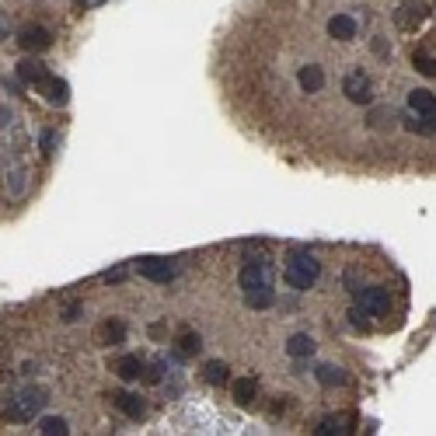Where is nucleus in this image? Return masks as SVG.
<instances>
[{
    "mask_svg": "<svg viewBox=\"0 0 436 436\" xmlns=\"http://www.w3.org/2000/svg\"><path fill=\"white\" fill-rule=\"evenodd\" d=\"M101 279H105V283H122V279H126V269H122V265H119V269H108Z\"/></svg>",
    "mask_w": 436,
    "mask_h": 436,
    "instance_id": "obj_26",
    "label": "nucleus"
},
{
    "mask_svg": "<svg viewBox=\"0 0 436 436\" xmlns=\"http://www.w3.org/2000/svg\"><path fill=\"white\" fill-rule=\"evenodd\" d=\"M18 46H21L25 53H46V49L53 46V35H49V28H42V25H25V28L18 32Z\"/></svg>",
    "mask_w": 436,
    "mask_h": 436,
    "instance_id": "obj_8",
    "label": "nucleus"
},
{
    "mask_svg": "<svg viewBox=\"0 0 436 436\" xmlns=\"http://www.w3.org/2000/svg\"><path fill=\"white\" fill-rule=\"evenodd\" d=\"M412 63H416V70H419V74L436 77V56H430V53H416V56H412Z\"/></svg>",
    "mask_w": 436,
    "mask_h": 436,
    "instance_id": "obj_24",
    "label": "nucleus"
},
{
    "mask_svg": "<svg viewBox=\"0 0 436 436\" xmlns=\"http://www.w3.org/2000/svg\"><path fill=\"white\" fill-rule=\"evenodd\" d=\"M46 391L42 387H25V391H18L14 395V402H7L11 409H7V419H14V423H28V419H35L39 412H42V405H46Z\"/></svg>",
    "mask_w": 436,
    "mask_h": 436,
    "instance_id": "obj_3",
    "label": "nucleus"
},
{
    "mask_svg": "<svg viewBox=\"0 0 436 436\" xmlns=\"http://www.w3.org/2000/svg\"><path fill=\"white\" fill-rule=\"evenodd\" d=\"M77 4H81V7H101L105 0H77Z\"/></svg>",
    "mask_w": 436,
    "mask_h": 436,
    "instance_id": "obj_28",
    "label": "nucleus"
},
{
    "mask_svg": "<svg viewBox=\"0 0 436 436\" xmlns=\"http://www.w3.org/2000/svg\"><path fill=\"white\" fill-rule=\"evenodd\" d=\"M35 91H39V94L49 101V105H56V108H63V105L70 101V84H67L63 77H53V74H49L42 84L35 87Z\"/></svg>",
    "mask_w": 436,
    "mask_h": 436,
    "instance_id": "obj_10",
    "label": "nucleus"
},
{
    "mask_svg": "<svg viewBox=\"0 0 436 436\" xmlns=\"http://www.w3.org/2000/svg\"><path fill=\"white\" fill-rule=\"evenodd\" d=\"M174 346L181 356H195L199 349H203V339H199V332H192V328H185V332H178V339H174Z\"/></svg>",
    "mask_w": 436,
    "mask_h": 436,
    "instance_id": "obj_21",
    "label": "nucleus"
},
{
    "mask_svg": "<svg viewBox=\"0 0 436 436\" xmlns=\"http://www.w3.org/2000/svg\"><path fill=\"white\" fill-rule=\"evenodd\" d=\"M409 108H412V115L436 122V94L433 91H409Z\"/></svg>",
    "mask_w": 436,
    "mask_h": 436,
    "instance_id": "obj_13",
    "label": "nucleus"
},
{
    "mask_svg": "<svg viewBox=\"0 0 436 436\" xmlns=\"http://www.w3.org/2000/svg\"><path fill=\"white\" fill-rule=\"evenodd\" d=\"M81 314H84V307H81V304H67V307H63V321H67V325L81 321Z\"/></svg>",
    "mask_w": 436,
    "mask_h": 436,
    "instance_id": "obj_25",
    "label": "nucleus"
},
{
    "mask_svg": "<svg viewBox=\"0 0 436 436\" xmlns=\"http://www.w3.org/2000/svg\"><path fill=\"white\" fill-rule=\"evenodd\" d=\"M318 384L321 387H339V384H346V373L339 370V366H332V363H325V366H318Z\"/></svg>",
    "mask_w": 436,
    "mask_h": 436,
    "instance_id": "obj_22",
    "label": "nucleus"
},
{
    "mask_svg": "<svg viewBox=\"0 0 436 436\" xmlns=\"http://www.w3.org/2000/svg\"><path fill=\"white\" fill-rule=\"evenodd\" d=\"M7 119H11V112H7V108H0V126H7Z\"/></svg>",
    "mask_w": 436,
    "mask_h": 436,
    "instance_id": "obj_29",
    "label": "nucleus"
},
{
    "mask_svg": "<svg viewBox=\"0 0 436 436\" xmlns=\"http://www.w3.org/2000/svg\"><path fill=\"white\" fill-rule=\"evenodd\" d=\"M328 35H332L335 42H352V39H356V18H349V14L328 18Z\"/></svg>",
    "mask_w": 436,
    "mask_h": 436,
    "instance_id": "obj_14",
    "label": "nucleus"
},
{
    "mask_svg": "<svg viewBox=\"0 0 436 436\" xmlns=\"http://www.w3.org/2000/svg\"><path fill=\"white\" fill-rule=\"evenodd\" d=\"M352 430H356V419L346 416V412H339V416H325L314 433L318 436H346V433H352Z\"/></svg>",
    "mask_w": 436,
    "mask_h": 436,
    "instance_id": "obj_12",
    "label": "nucleus"
},
{
    "mask_svg": "<svg viewBox=\"0 0 436 436\" xmlns=\"http://www.w3.org/2000/svg\"><path fill=\"white\" fill-rule=\"evenodd\" d=\"M203 377H206V384L224 387V384L231 380V370H227V363H224V359H210V363L203 366Z\"/></svg>",
    "mask_w": 436,
    "mask_h": 436,
    "instance_id": "obj_19",
    "label": "nucleus"
},
{
    "mask_svg": "<svg viewBox=\"0 0 436 436\" xmlns=\"http://www.w3.org/2000/svg\"><path fill=\"white\" fill-rule=\"evenodd\" d=\"M342 94H346L352 105H370L373 101V84L363 70H352L346 81H342Z\"/></svg>",
    "mask_w": 436,
    "mask_h": 436,
    "instance_id": "obj_6",
    "label": "nucleus"
},
{
    "mask_svg": "<svg viewBox=\"0 0 436 436\" xmlns=\"http://www.w3.org/2000/svg\"><path fill=\"white\" fill-rule=\"evenodd\" d=\"M39 433L42 436H67L70 426H67V419H60V416H46V419H39Z\"/></svg>",
    "mask_w": 436,
    "mask_h": 436,
    "instance_id": "obj_23",
    "label": "nucleus"
},
{
    "mask_svg": "<svg viewBox=\"0 0 436 436\" xmlns=\"http://www.w3.org/2000/svg\"><path fill=\"white\" fill-rule=\"evenodd\" d=\"M314 339L311 335H290V342H286V352L293 356V359H304V356H314Z\"/></svg>",
    "mask_w": 436,
    "mask_h": 436,
    "instance_id": "obj_20",
    "label": "nucleus"
},
{
    "mask_svg": "<svg viewBox=\"0 0 436 436\" xmlns=\"http://www.w3.org/2000/svg\"><path fill=\"white\" fill-rule=\"evenodd\" d=\"M356 307H359V314H366V318H384V314L391 311V290H384V286H366V290L356 293Z\"/></svg>",
    "mask_w": 436,
    "mask_h": 436,
    "instance_id": "obj_4",
    "label": "nucleus"
},
{
    "mask_svg": "<svg viewBox=\"0 0 436 436\" xmlns=\"http://www.w3.org/2000/svg\"><path fill=\"white\" fill-rule=\"evenodd\" d=\"M4 39H7V25L0 21V42H4Z\"/></svg>",
    "mask_w": 436,
    "mask_h": 436,
    "instance_id": "obj_30",
    "label": "nucleus"
},
{
    "mask_svg": "<svg viewBox=\"0 0 436 436\" xmlns=\"http://www.w3.org/2000/svg\"><path fill=\"white\" fill-rule=\"evenodd\" d=\"M122 339H126V325H122L119 318L101 321V328H98V342H105V346H122Z\"/></svg>",
    "mask_w": 436,
    "mask_h": 436,
    "instance_id": "obj_16",
    "label": "nucleus"
},
{
    "mask_svg": "<svg viewBox=\"0 0 436 436\" xmlns=\"http://www.w3.org/2000/svg\"><path fill=\"white\" fill-rule=\"evenodd\" d=\"M143 370H147V363H143L140 356H122V359L115 363V373H119L122 380H140Z\"/></svg>",
    "mask_w": 436,
    "mask_h": 436,
    "instance_id": "obj_18",
    "label": "nucleus"
},
{
    "mask_svg": "<svg viewBox=\"0 0 436 436\" xmlns=\"http://www.w3.org/2000/svg\"><path fill=\"white\" fill-rule=\"evenodd\" d=\"M112 405H115L126 419H143V416H147L143 398H140V395H133V391H112Z\"/></svg>",
    "mask_w": 436,
    "mask_h": 436,
    "instance_id": "obj_11",
    "label": "nucleus"
},
{
    "mask_svg": "<svg viewBox=\"0 0 436 436\" xmlns=\"http://www.w3.org/2000/svg\"><path fill=\"white\" fill-rule=\"evenodd\" d=\"M426 18H430V4H426V0H405V4L395 11V25H398L402 32H416Z\"/></svg>",
    "mask_w": 436,
    "mask_h": 436,
    "instance_id": "obj_5",
    "label": "nucleus"
},
{
    "mask_svg": "<svg viewBox=\"0 0 436 436\" xmlns=\"http://www.w3.org/2000/svg\"><path fill=\"white\" fill-rule=\"evenodd\" d=\"M136 272H140L143 279H150V283H172V279H174V262L150 255V259L136 262Z\"/></svg>",
    "mask_w": 436,
    "mask_h": 436,
    "instance_id": "obj_7",
    "label": "nucleus"
},
{
    "mask_svg": "<svg viewBox=\"0 0 436 436\" xmlns=\"http://www.w3.org/2000/svg\"><path fill=\"white\" fill-rule=\"evenodd\" d=\"M283 279L293 286V290H311L318 279H321V262L307 252H293L286 265H283Z\"/></svg>",
    "mask_w": 436,
    "mask_h": 436,
    "instance_id": "obj_2",
    "label": "nucleus"
},
{
    "mask_svg": "<svg viewBox=\"0 0 436 436\" xmlns=\"http://www.w3.org/2000/svg\"><path fill=\"white\" fill-rule=\"evenodd\" d=\"M272 283H276V269L269 259H248L241 269V290H245V304L252 311H265L272 307L276 293H272Z\"/></svg>",
    "mask_w": 436,
    "mask_h": 436,
    "instance_id": "obj_1",
    "label": "nucleus"
},
{
    "mask_svg": "<svg viewBox=\"0 0 436 436\" xmlns=\"http://www.w3.org/2000/svg\"><path fill=\"white\" fill-rule=\"evenodd\" d=\"M231 391H234V402H238V405H252L255 395H259V380H255V377H238V380L231 384Z\"/></svg>",
    "mask_w": 436,
    "mask_h": 436,
    "instance_id": "obj_17",
    "label": "nucleus"
},
{
    "mask_svg": "<svg viewBox=\"0 0 436 436\" xmlns=\"http://www.w3.org/2000/svg\"><path fill=\"white\" fill-rule=\"evenodd\" d=\"M53 140H56V133L46 129V133H42V154H53Z\"/></svg>",
    "mask_w": 436,
    "mask_h": 436,
    "instance_id": "obj_27",
    "label": "nucleus"
},
{
    "mask_svg": "<svg viewBox=\"0 0 436 436\" xmlns=\"http://www.w3.org/2000/svg\"><path fill=\"white\" fill-rule=\"evenodd\" d=\"M297 84L304 87L307 94H314V91H321V87H325V70H321L318 63H307V67H300Z\"/></svg>",
    "mask_w": 436,
    "mask_h": 436,
    "instance_id": "obj_15",
    "label": "nucleus"
},
{
    "mask_svg": "<svg viewBox=\"0 0 436 436\" xmlns=\"http://www.w3.org/2000/svg\"><path fill=\"white\" fill-rule=\"evenodd\" d=\"M46 77H49V67H46L42 60H35L32 53H25V60L18 63V81L28 87H39Z\"/></svg>",
    "mask_w": 436,
    "mask_h": 436,
    "instance_id": "obj_9",
    "label": "nucleus"
}]
</instances>
